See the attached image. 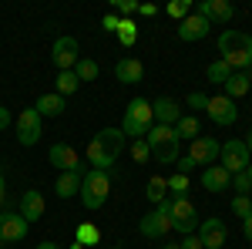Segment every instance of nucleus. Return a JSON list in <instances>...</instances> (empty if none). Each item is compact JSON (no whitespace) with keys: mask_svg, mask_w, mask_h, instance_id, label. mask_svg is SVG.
<instances>
[{"mask_svg":"<svg viewBox=\"0 0 252 249\" xmlns=\"http://www.w3.org/2000/svg\"><path fill=\"white\" fill-rule=\"evenodd\" d=\"M219 54L232 71H249L252 68V34L242 31H222L219 34Z\"/></svg>","mask_w":252,"mask_h":249,"instance_id":"f257e3e1","label":"nucleus"},{"mask_svg":"<svg viewBox=\"0 0 252 249\" xmlns=\"http://www.w3.org/2000/svg\"><path fill=\"white\" fill-rule=\"evenodd\" d=\"M145 145H148V152H152L155 162H161V165H175L178 145H182V142H178L175 128H168V125H152L148 135H145Z\"/></svg>","mask_w":252,"mask_h":249,"instance_id":"f03ea898","label":"nucleus"},{"mask_svg":"<svg viewBox=\"0 0 252 249\" xmlns=\"http://www.w3.org/2000/svg\"><path fill=\"white\" fill-rule=\"evenodd\" d=\"M152 101H145V98H135V101H128V108H125V121H121V135L125 138H145L148 128H152Z\"/></svg>","mask_w":252,"mask_h":249,"instance_id":"7ed1b4c3","label":"nucleus"},{"mask_svg":"<svg viewBox=\"0 0 252 249\" xmlns=\"http://www.w3.org/2000/svg\"><path fill=\"white\" fill-rule=\"evenodd\" d=\"M108 192H111V178L108 172H97V169H88L84 178H81V202L88 212H97L104 202H108Z\"/></svg>","mask_w":252,"mask_h":249,"instance_id":"20e7f679","label":"nucleus"},{"mask_svg":"<svg viewBox=\"0 0 252 249\" xmlns=\"http://www.w3.org/2000/svg\"><path fill=\"white\" fill-rule=\"evenodd\" d=\"M172 202L165 199L161 206H155V209L148 212V215H141V222H138V232L145 236V239H165L168 232H172Z\"/></svg>","mask_w":252,"mask_h":249,"instance_id":"39448f33","label":"nucleus"},{"mask_svg":"<svg viewBox=\"0 0 252 249\" xmlns=\"http://www.w3.org/2000/svg\"><path fill=\"white\" fill-rule=\"evenodd\" d=\"M252 162L249 148H246V142L242 138H229V142H222L219 145V165L225 169L229 175H239L246 172V165Z\"/></svg>","mask_w":252,"mask_h":249,"instance_id":"423d86ee","label":"nucleus"},{"mask_svg":"<svg viewBox=\"0 0 252 249\" xmlns=\"http://www.w3.org/2000/svg\"><path fill=\"white\" fill-rule=\"evenodd\" d=\"M172 202V232H178V236H192L195 229H198V212H195V206L189 202V199H168Z\"/></svg>","mask_w":252,"mask_h":249,"instance_id":"0eeeda50","label":"nucleus"},{"mask_svg":"<svg viewBox=\"0 0 252 249\" xmlns=\"http://www.w3.org/2000/svg\"><path fill=\"white\" fill-rule=\"evenodd\" d=\"M51 58H54V68H58V71H74V64L81 61L78 40L71 37V34H61V37L54 40V51H51Z\"/></svg>","mask_w":252,"mask_h":249,"instance_id":"6e6552de","label":"nucleus"},{"mask_svg":"<svg viewBox=\"0 0 252 249\" xmlns=\"http://www.w3.org/2000/svg\"><path fill=\"white\" fill-rule=\"evenodd\" d=\"M215 158H219V142H215L212 135H198L189 142V162L192 165H215Z\"/></svg>","mask_w":252,"mask_h":249,"instance_id":"1a4fd4ad","label":"nucleus"},{"mask_svg":"<svg viewBox=\"0 0 252 249\" xmlns=\"http://www.w3.org/2000/svg\"><path fill=\"white\" fill-rule=\"evenodd\" d=\"M205 115L212 118L215 125L229 128V125H235V118H239V108H235V101H232V98L215 95V98H209V105H205Z\"/></svg>","mask_w":252,"mask_h":249,"instance_id":"9d476101","label":"nucleus"},{"mask_svg":"<svg viewBox=\"0 0 252 249\" xmlns=\"http://www.w3.org/2000/svg\"><path fill=\"white\" fill-rule=\"evenodd\" d=\"M195 236L202 239V246L205 249H225V239H229V229H225V222L222 219H205V222H198V229Z\"/></svg>","mask_w":252,"mask_h":249,"instance_id":"9b49d317","label":"nucleus"},{"mask_svg":"<svg viewBox=\"0 0 252 249\" xmlns=\"http://www.w3.org/2000/svg\"><path fill=\"white\" fill-rule=\"evenodd\" d=\"M17 142L24 148H31V145L40 142V115L34 108H24L17 115Z\"/></svg>","mask_w":252,"mask_h":249,"instance_id":"f8f14e48","label":"nucleus"},{"mask_svg":"<svg viewBox=\"0 0 252 249\" xmlns=\"http://www.w3.org/2000/svg\"><path fill=\"white\" fill-rule=\"evenodd\" d=\"M195 14L205 17L209 24H232L235 7L229 3V0H202V3L195 7Z\"/></svg>","mask_w":252,"mask_h":249,"instance_id":"ddd939ff","label":"nucleus"},{"mask_svg":"<svg viewBox=\"0 0 252 249\" xmlns=\"http://www.w3.org/2000/svg\"><path fill=\"white\" fill-rule=\"evenodd\" d=\"M47 158H51V165L61 169V172H81V155L74 152L67 142H54L51 152H47Z\"/></svg>","mask_w":252,"mask_h":249,"instance_id":"4468645a","label":"nucleus"},{"mask_svg":"<svg viewBox=\"0 0 252 249\" xmlns=\"http://www.w3.org/2000/svg\"><path fill=\"white\" fill-rule=\"evenodd\" d=\"M27 239V219L20 212H0V243H20Z\"/></svg>","mask_w":252,"mask_h":249,"instance_id":"2eb2a0df","label":"nucleus"},{"mask_svg":"<svg viewBox=\"0 0 252 249\" xmlns=\"http://www.w3.org/2000/svg\"><path fill=\"white\" fill-rule=\"evenodd\" d=\"M209 31H212V24L205 17H198L195 10L185 20H178V40H185V44H195V40L209 37Z\"/></svg>","mask_w":252,"mask_h":249,"instance_id":"dca6fc26","label":"nucleus"},{"mask_svg":"<svg viewBox=\"0 0 252 249\" xmlns=\"http://www.w3.org/2000/svg\"><path fill=\"white\" fill-rule=\"evenodd\" d=\"M202 189L219 195V192L232 189V175H229L222 165H219V162H215V165H209V169H202Z\"/></svg>","mask_w":252,"mask_h":249,"instance_id":"f3484780","label":"nucleus"},{"mask_svg":"<svg viewBox=\"0 0 252 249\" xmlns=\"http://www.w3.org/2000/svg\"><path fill=\"white\" fill-rule=\"evenodd\" d=\"M152 118H155L158 125L175 128V121L182 118V108H178V101H175V98H158V101H152Z\"/></svg>","mask_w":252,"mask_h":249,"instance_id":"a211bd4d","label":"nucleus"},{"mask_svg":"<svg viewBox=\"0 0 252 249\" xmlns=\"http://www.w3.org/2000/svg\"><path fill=\"white\" fill-rule=\"evenodd\" d=\"M115 77L121 81V84H138V81L145 77V64H141L138 58H118Z\"/></svg>","mask_w":252,"mask_h":249,"instance_id":"6ab92c4d","label":"nucleus"},{"mask_svg":"<svg viewBox=\"0 0 252 249\" xmlns=\"http://www.w3.org/2000/svg\"><path fill=\"white\" fill-rule=\"evenodd\" d=\"M20 215L27 219V226L37 222L40 215H44V195H40L37 189H27L24 195H20Z\"/></svg>","mask_w":252,"mask_h":249,"instance_id":"aec40b11","label":"nucleus"},{"mask_svg":"<svg viewBox=\"0 0 252 249\" xmlns=\"http://www.w3.org/2000/svg\"><path fill=\"white\" fill-rule=\"evenodd\" d=\"M64 108H67V98H61L58 91H51V95H40L37 105H34V111H37L40 118H58L64 115Z\"/></svg>","mask_w":252,"mask_h":249,"instance_id":"412c9836","label":"nucleus"},{"mask_svg":"<svg viewBox=\"0 0 252 249\" xmlns=\"http://www.w3.org/2000/svg\"><path fill=\"white\" fill-rule=\"evenodd\" d=\"M84 162H88L91 169H97V172H108V169L115 165V158H111V155H108L104 148H101V142H97V138H91V142H88V152H84Z\"/></svg>","mask_w":252,"mask_h":249,"instance_id":"4be33fe9","label":"nucleus"},{"mask_svg":"<svg viewBox=\"0 0 252 249\" xmlns=\"http://www.w3.org/2000/svg\"><path fill=\"white\" fill-rule=\"evenodd\" d=\"M94 138L101 142V148L111 155V158H118V155H121V148H125V142H128V138L121 135V128H101Z\"/></svg>","mask_w":252,"mask_h":249,"instance_id":"5701e85b","label":"nucleus"},{"mask_svg":"<svg viewBox=\"0 0 252 249\" xmlns=\"http://www.w3.org/2000/svg\"><path fill=\"white\" fill-rule=\"evenodd\" d=\"M81 178H84V172H61L58 185H54L58 199H74V195H81Z\"/></svg>","mask_w":252,"mask_h":249,"instance_id":"b1692460","label":"nucleus"},{"mask_svg":"<svg viewBox=\"0 0 252 249\" xmlns=\"http://www.w3.org/2000/svg\"><path fill=\"white\" fill-rule=\"evenodd\" d=\"M252 88V77L246 74V71H232V77L222 84V91H225V98H232V101H239V98L246 95Z\"/></svg>","mask_w":252,"mask_h":249,"instance_id":"393cba45","label":"nucleus"},{"mask_svg":"<svg viewBox=\"0 0 252 249\" xmlns=\"http://www.w3.org/2000/svg\"><path fill=\"white\" fill-rule=\"evenodd\" d=\"M145 195H148V202L161 206V202L168 199V178H165V175H152V178H148V189H145Z\"/></svg>","mask_w":252,"mask_h":249,"instance_id":"a878e982","label":"nucleus"},{"mask_svg":"<svg viewBox=\"0 0 252 249\" xmlns=\"http://www.w3.org/2000/svg\"><path fill=\"white\" fill-rule=\"evenodd\" d=\"M175 135H178V142H182V138H189V142L198 138V118L195 115H182L178 121H175Z\"/></svg>","mask_w":252,"mask_h":249,"instance_id":"bb28decb","label":"nucleus"},{"mask_svg":"<svg viewBox=\"0 0 252 249\" xmlns=\"http://www.w3.org/2000/svg\"><path fill=\"white\" fill-rule=\"evenodd\" d=\"M205 77H209V81H212V84H225V81H229V77H232V68H229V64H225V61L219 58V61H212V64H209V68H205Z\"/></svg>","mask_w":252,"mask_h":249,"instance_id":"cd10ccee","label":"nucleus"},{"mask_svg":"<svg viewBox=\"0 0 252 249\" xmlns=\"http://www.w3.org/2000/svg\"><path fill=\"white\" fill-rule=\"evenodd\" d=\"M78 74L74 71H58V81H54V88H58V95L61 98H67V95H74L78 91Z\"/></svg>","mask_w":252,"mask_h":249,"instance_id":"c85d7f7f","label":"nucleus"},{"mask_svg":"<svg viewBox=\"0 0 252 249\" xmlns=\"http://www.w3.org/2000/svg\"><path fill=\"white\" fill-rule=\"evenodd\" d=\"M168 199H189V175H168Z\"/></svg>","mask_w":252,"mask_h":249,"instance_id":"c756f323","label":"nucleus"},{"mask_svg":"<svg viewBox=\"0 0 252 249\" xmlns=\"http://www.w3.org/2000/svg\"><path fill=\"white\" fill-rule=\"evenodd\" d=\"M101 243V229L91 222H81L78 226V246H97Z\"/></svg>","mask_w":252,"mask_h":249,"instance_id":"7c9ffc66","label":"nucleus"},{"mask_svg":"<svg viewBox=\"0 0 252 249\" xmlns=\"http://www.w3.org/2000/svg\"><path fill=\"white\" fill-rule=\"evenodd\" d=\"M74 74H78V81H94V77L101 74V68H97V61L81 58L78 64H74Z\"/></svg>","mask_w":252,"mask_h":249,"instance_id":"2f4dec72","label":"nucleus"},{"mask_svg":"<svg viewBox=\"0 0 252 249\" xmlns=\"http://www.w3.org/2000/svg\"><path fill=\"white\" fill-rule=\"evenodd\" d=\"M165 14L172 20H185L192 14V0H172V3H165Z\"/></svg>","mask_w":252,"mask_h":249,"instance_id":"473e14b6","label":"nucleus"},{"mask_svg":"<svg viewBox=\"0 0 252 249\" xmlns=\"http://www.w3.org/2000/svg\"><path fill=\"white\" fill-rule=\"evenodd\" d=\"M118 40H121L125 47H131V44L138 40V27H135V20H131V17L118 24Z\"/></svg>","mask_w":252,"mask_h":249,"instance_id":"72a5a7b5","label":"nucleus"},{"mask_svg":"<svg viewBox=\"0 0 252 249\" xmlns=\"http://www.w3.org/2000/svg\"><path fill=\"white\" fill-rule=\"evenodd\" d=\"M111 14H118L121 20H128L131 14H138V0H115V3H111Z\"/></svg>","mask_w":252,"mask_h":249,"instance_id":"f704fd0d","label":"nucleus"},{"mask_svg":"<svg viewBox=\"0 0 252 249\" xmlns=\"http://www.w3.org/2000/svg\"><path fill=\"white\" fill-rule=\"evenodd\" d=\"M131 158H135L138 165H145V162L152 158V152H148V145H145V138H138V142H131Z\"/></svg>","mask_w":252,"mask_h":249,"instance_id":"c9c22d12","label":"nucleus"},{"mask_svg":"<svg viewBox=\"0 0 252 249\" xmlns=\"http://www.w3.org/2000/svg\"><path fill=\"white\" fill-rule=\"evenodd\" d=\"M232 212L239 215V219L252 215V202H249V195H235V199H232Z\"/></svg>","mask_w":252,"mask_h":249,"instance_id":"e433bc0d","label":"nucleus"},{"mask_svg":"<svg viewBox=\"0 0 252 249\" xmlns=\"http://www.w3.org/2000/svg\"><path fill=\"white\" fill-rule=\"evenodd\" d=\"M232 189H239V195H249V192H252V182H249V175H246V172L232 175Z\"/></svg>","mask_w":252,"mask_h":249,"instance_id":"4c0bfd02","label":"nucleus"},{"mask_svg":"<svg viewBox=\"0 0 252 249\" xmlns=\"http://www.w3.org/2000/svg\"><path fill=\"white\" fill-rule=\"evenodd\" d=\"M118 24H121V17H118V14H111V10H108V14H104V20H101V27H104L108 34H118Z\"/></svg>","mask_w":252,"mask_h":249,"instance_id":"58836bf2","label":"nucleus"},{"mask_svg":"<svg viewBox=\"0 0 252 249\" xmlns=\"http://www.w3.org/2000/svg\"><path fill=\"white\" fill-rule=\"evenodd\" d=\"M205 105H209V95H202V91L189 95V108H205Z\"/></svg>","mask_w":252,"mask_h":249,"instance_id":"ea45409f","label":"nucleus"},{"mask_svg":"<svg viewBox=\"0 0 252 249\" xmlns=\"http://www.w3.org/2000/svg\"><path fill=\"white\" fill-rule=\"evenodd\" d=\"M178 246H182V249H205V246H202V239H198L195 232H192V236H182V243H178Z\"/></svg>","mask_w":252,"mask_h":249,"instance_id":"a19ab883","label":"nucleus"},{"mask_svg":"<svg viewBox=\"0 0 252 249\" xmlns=\"http://www.w3.org/2000/svg\"><path fill=\"white\" fill-rule=\"evenodd\" d=\"M138 14H141V17H155L158 7H155V3H138Z\"/></svg>","mask_w":252,"mask_h":249,"instance_id":"79ce46f5","label":"nucleus"},{"mask_svg":"<svg viewBox=\"0 0 252 249\" xmlns=\"http://www.w3.org/2000/svg\"><path fill=\"white\" fill-rule=\"evenodd\" d=\"M10 121H14V118H10V111H7V108H3V105H0V132H3V128H7V125H10Z\"/></svg>","mask_w":252,"mask_h":249,"instance_id":"37998d69","label":"nucleus"},{"mask_svg":"<svg viewBox=\"0 0 252 249\" xmlns=\"http://www.w3.org/2000/svg\"><path fill=\"white\" fill-rule=\"evenodd\" d=\"M242 236L252 243V215H246V219H242Z\"/></svg>","mask_w":252,"mask_h":249,"instance_id":"c03bdc74","label":"nucleus"},{"mask_svg":"<svg viewBox=\"0 0 252 249\" xmlns=\"http://www.w3.org/2000/svg\"><path fill=\"white\" fill-rule=\"evenodd\" d=\"M7 199V182H3V172H0V202Z\"/></svg>","mask_w":252,"mask_h":249,"instance_id":"a18cd8bd","label":"nucleus"},{"mask_svg":"<svg viewBox=\"0 0 252 249\" xmlns=\"http://www.w3.org/2000/svg\"><path fill=\"white\" fill-rule=\"evenodd\" d=\"M37 249H61L58 243H37Z\"/></svg>","mask_w":252,"mask_h":249,"instance_id":"49530a36","label":"nucleus"},{"mask_svg":"<svg viewBox=\"0 0 252 249\" xmlns=\"http://www.w3.org/2000/svg\"><path fill=\"white\" fill-rule=\"evenodd\" d=\"M242 142H246V148H249V155H252V132L246 135V138H242Z\"/></svg>","mask_w":252,"mask_h":249,"instance_id":"de8ad7c7","label":"nucleus"},{"mask_svg":"<svg viewBox=\"0 0 252 249\" xmlns=\"http://www.w3.org/2000/svg\"><path fill=\"white\" fill-rule=\"evenodd\" d=\"M161 249H182L178 243H161Z\"/></svg>","mask_w":252,"mask_h":249,"instance_id":"09e8293b","label":"nucleus"},{"mask_svg":"<svg viewBox=\"0 0 252 249\" xmlns=\"http://www.w3.org/2000/svg\"><path fill=\"white\" fill-rule=\"evenodd\" d=\"M246 175H249V182H252V162H249V165H246Z\"/></svg>","mask_w":252,"mask_h":249,"instance_id":"8fccbe9b","label":"nucleus"},{"mask_svg":"<svg viewBox=\"0 0 252 249\" xmlns=\"http://www.w3.org/2000/svg\"><path fill=\"white\" fill-rule=\"evenodd\" d=\"M74 249H81V246H78V243H74Z\"/></svg>","mask_w":252,"mask_h":249,"instance_id":"3c124183","label":"nucleus"},{"mask_svg":"<svg viewBox=\"0 0 252 249\" xmlns=\"http://www.w3.org/2000/svg\"><path fill=\"white\" fill-rule=\"evenodd\" d=\"M249 202H252V192H249Z\"/></svg>","mask_w":252,"mask_h":249,"instance_id":"603ef678","label":"nucleus"}]
</instances>
